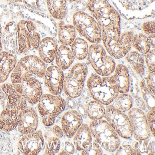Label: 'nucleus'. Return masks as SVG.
Segmentation results:
<instances>
[{"label": "nucleus", "mask_w": 155, "mask_h": 155, "mask_svg": "<svg viewBox=\"0 0 155 155\" xmlns=\"http://www.w3.org/2000/svg\"><path fill=\"white\" fill-rule=\"evenodd\" d=\"M140 92L146 107L149 110L155 109V95H153L146 86L145 79L142 78L139 82Z\"/></svg>", "instance_id": "2f4dec72"}, {"label": "nucleus", "mask_w": 155, "mask_h": 155, "mask_svg": "<svg viewBox=\"0 0 155 155\" xmlns=\"http://www.w3.org/2000/svg\"><path fill=\"white\" fill-rule=\"evenodd\" d=\"M16 56L8 51L0 52V84L7 81L17 65Z\"/></svg>", "instance_id": "412c9836"}, {"label": "nucleus", "mask_w": 155, "mask_h": 155, "mask_svg": "<svg viewBox=\"0 0 155 155\" xmlns=\"http://www.w3.org/2000/svg\"><path fill=\"white\" fill-rule=\"evenodd\" d=\"M104 117L120 137L124 139L130 138L132 137V127L129 119L123 111L112 105H108Z\"/></svg>", "instance_id": "f8f14e48"}, {"label": "nucleus", "mask_w": 155, "mask_h": 155, "mask_svg": "<svg viewBox=\"0 0 155 155\" xmlns=\"http://www.w3.org/2000/svg\"><path fill=\"white\" fill-rule=\"evenodd\" d=\"M110 78L117 88L119 93H127L129 91L130 79L127 68L122 64H118Z\"/></svg>", "instance_id": "aec40b11"}, {"label": "nucleus", "mask_w": 155, "mask_h": 155, "mask_svg": "<svg viewBox=\"0 0 155 155\" xmlns=\"http://www.w3.org/2000/svg\"><path fill=\"white\" fill-rule=\"evenodd\" d=\"M131 46L137 52L146 55L150 50V44L148 38L142 34L133 35L131 38Z\"/></svg>", "instance_id": "cd10ccee"}, {"label": "nucleus", "mask_w": 155, "mask_h": 155, "mask_svg": "<svg viewBox=\"0 0 155 155\" xmlns=\"http://www.w3.org/2000/svg\"><path fill=\"white\" fill-rule=\"evenodd\" d=\"M2 28L1 25L0 24V52L2 51Z\"/></svg>", "instance_id": "c03bdc74"}, {"label": "nucleus", "mask_w": 155, "mask_h": 155, "mask_svg": "<svg viewBox=\"0 0 155 155\" xmlns=\"http://www.w3.org/2000/svg\"><path fill=\"white\" fill-rule=\"evenodd\" d=\"M150 42V46L152 47V48H155V34L150 35L148 38Z\"/></svg>", "instance_id": "37998d69"}, {"label": "nucleus", "mask_w": 155, "mask_h": 155, "mask_svg": "<svg viewBox=\"0 0 155 155\" xmlns=\"http://www.w3.org/2000/svg\"><path fill=\"white\" fill-rule=\"evenodd\" d=\"M67 103L60 96L52 94L42 95L38 102V108L43 125L51 127L56 118L66 108Z\"/></svg>", "instance_id": "0eeeda50"}, {"label": "nucleus", "mask_w": 155, "mask_h": 155, "mask_svg": "<svg viewBox=\"0 0 155 155\" xmlns=\"http://www.w3.org/2000/svg\"><path fill=\"white\" fill-rule=\"evenodd\" d=\"M89 127L91 136L100 146L110 152L116 151L120 144V140L110 124L104 120H92Z\"/></svg>", "instance_id": "39448f33"}, {"label": "nucleus", "mask_w": 155, "mask_h": 155, "mask_svg": "<svg viewBox=\"0 0 155 155\" xmlns=\"http://www.w3.org/2000/svg\"><path fill=\"white\" fill-rule=\"evenodd\" d=\"M127 10L141 11L148 8L154 0H118Z\"/></svg>", "instance_id": "c756f323"}, {"label": "nucleus", "mask_w": 155, "mask_h": 155, "mask_svg": "<svg viewBox=\"0 0 155 155\" xmlns=\"http://www.w3.org/2000/svg\"><path fill=\"white\" fill-rule=\"evenodd\" d=\"M74 27L82 37L91 43L98 44L101 41V31L94 18L83 12L79 11L73 16Z\"/></svg>", "instance_id": "9d476101"}, {"label": "nucleus", "mask_w": 155, "mask_h": 155, "mask_svg": "<svg viewBox=\"0 0 155 155\" xmlns=\"http://www.w3.org/2000/svg\"><path fill=\"white\" fill-rule=\"evenodd\" d=\"M115 155H133V148L129 143L125 141L116 150Z\"/></svg>", "instance_id": "e433bc0d"}, {"label": "nucleus", "mask_w": 155, "mask_h": 155, "mask_svg": "<svg viewBox=\"0 0 155 155\" xmlns=\"http://www.w3.org/2000/svg\"><path fill=\"white\" fill-rule=\"evenodd\" d=\"M154 141H150L146 139L142 140L134 141L132 143V147L134 149L137 150L140 153V155L142 154L154 155Z\"/></svg>", "instance_id": "72a5a7b5"}, {"label": "nucleus", "mask_w": 155, "mask_h": 155, "mask_svg": "<svg viewBox=\"0 0 155 155\" xmlns=\"http://www.w3.org/2000/svg\"><path fill=\"white\" fill-rule=\"evenodd\" d=\"M113 101L114 103L112 106L122 111L130 110L133 105L132 96L127 93L118 94Z\"/></svg>", "instance_id": "7c9ffc66"}, {"label": "nucleus", "mask_w": 155, "mask_h": 155, "mask_svg": "<svg viewBox=\"0 0 155 155\" xmlns=\"http://www.w3.org/2000/svg\"><path fill=\"white\" fill-rule=\"evenodd\" d=\"M146 117L150 133L154 137L155 127V109L150 110L146 115Z\"/></svg>", "instance_id": "4c0bfd02"}, {"label": "nucleus", "mask_w": 155, "mask_h": 155, "mask_svg": "<svg viewBox=\"0 0 155 155\" xmlns=\"http://www.w3.org/2000/svg\"><path fill=\"white\" fill-rule=\"evenodd\" d=\"M125 56L134 72L139 76H142L145 73L144 60L140 53L137 51H129Z\"/></svg>", "instance_id": "a878e982"}, {"label": "nucleus", "mask_w": 155, "mask_h": 155, "mask_svg": "<svg viewBox=\"0 0 155 155\" xmlns=\"http://www.w3.org/2000/svg\"><path fill=\"white\" fill-rule=\"evenodd\" d=\"M35 24L28 20H21L17 26V45L13 54L26 53L31 48L38 49L40 35L36 31Z\"/></svg>", "instance_id": "423d86ee"}, {"label": "nucleus", "mask_w": 155, "mask_h": 155, "mask_svg": "<svg viewBox=\"0 0 155 155\" xmlns=\"http://www.w3.org/2000/svg\"><path fill=\"white\" fill-rule=\"evenodd\" d=\"M142 29L146 35L150 36L155 34V21H149L143 23Z\"/></svg>", "instance_id": "a19ab883"}, {"label": "nucleus", "mask_w": 155, "mask_h": 155, "mask_svg": "<svg viewBox=\"0 0 155 155\" xmlns=\"http://www.w3.org/2000/svg\"><path fill=\"white\" fill-rule=\"evenodd\" d=\"M38 123L36 110L32 107L27 106L21 116L18 126V131L23 135L32 133L37 130Z\"/></svg>", "instance_id": "a211bd4d"}, {"label": "nucleus", "mask_w": 155, "mask_h": 155, "mask_svg": "<svg viewBox=\"0 0 155 155\" xmlns=\"http://www.w3.org/2000/svg\"><path fill=\"white\" fill-rule=\"evenodd\" d=\"M74 55L71 49L61 45L58 48L55 57L56 66L62 70L69 68L74 60Z\"/></svg>", "instance_id": "5701e85b"}, {"label": "nucleus", "mask_w": 155, "mask_h": 155, "mask_svg": "<svg viewBox=\"0 0 155 155\" xmlns=\"http://www.w3.org/2000/svg\"><path fill=\"white\" fill-rule=\"evenodd\" d=\"M75 145L70 140H67L63 143L62 148L58 155H72L75 152Z\"/></svg>", "instance_id": "58836bf2"}, {"label": "nucleus", "mask_w": 155, "mask_h": 155, "mask_svg": "<svg viewBox=\"0 0 155 155\" xmlns=\"http://www.w3.org/2000/svg\"><path fill=\"white\" fill-rule=\"evenodd\" d=\"M128 117L132 130V136L137 140L147 139L150 135L146 114L140 109L133 108L129 110Z\"/></svg>", "instance_id": "ddd939ff"}, {"label": "nucleus", "mask_w": 155, "mask_h": 155, "mask_svg": "<svg viewBox=\"0 0 155 155\" xmlns=\"http://www.w3.org/2000/svg\"><path fill=\"white\" fill-rule=\"evenodd\" d=\"M47 8L54 18L63 19L67 16V0H47Z\"/></svg>", "instance_id": "393cba45"}, {"label": "nucleus", "mask_w": 155, "mask_h": 155, "mask_svg": "<svg viewBox=\"0 0 155 155\" xmlns=\"http://www.w3.org/2000/svg\"><path fill=\"white\" fill-rule=\"evenodd\" d=\"M87 8L96 19L101 33L114 32L120 36V16L107 0H88Z\"/></svg>", "instance_id": "f03ea898"}, {"label": "nucleus", "mask_w": 155, "mask_h": 155, "mask_svg": "<svg viewBox=\"0 0 155 155\" xmlns=\"http://www.w3.org/2000/svg\"><path fill=\"white\" fill-rule=\"evenodd\" d=\"M87 86L93 99L104 105H110L119 94L117 88L108 76L101 78L92 74L88 79Z\"/></svg>", "instance_id": "7ed1b4c3"}, {"label": "nucleus", "mask_w": 155, "mask_h": 155, "mask_svg": "<svg viewBox=\"0 0 155 155\" xmlns=\"http://www.w3.org/2000/svg\"><path fill=\"white\" fill-rule=\"evenodd\" d=\"M17 91L30 104L38 103L42 95L41 83L38 80L29 77L18 83H14Z\"/></svg>", "instance_id": "4468645a"}, {"label": "nucleus", "mask_w": 155, "mask_h": 155, "mask_svg": "<svg viewBox=\"0 0 155 155\" xmlns=\"http://www.w3.org/2000/svg\"><path fill=\"white\" fill-rule=\"evenodd\" d=\"M83 122L80 113L75 110L66 111L61 119V129L65 136L72 137Z\"/></svg>", "instance_id": "f3484780"}, {"label": "nucleus", "mask_w": 155, "mask_h": 155, "mask_svg": "<svg viewBox=\"0 0 155 155\" xmlns=\"http://www.w3.org/2000/svg\"><path fill=\"white\" fill-rule=\"evenodd\" d=\"M56 41L51 37H46L41 40L37 50L39 58L45 63H51L55 59L58 50Z\"/></svg>", "instance_id": "6ab92c4d"}, {"label": "nucleus", "mask_w": 155, "mask_h": 155, "mask_svg": "<svg viewBox=\"0 0 155 155\" xmlns=\"http://www.w3.org/2000/svg\"><path fill=\"white\" fill-rule=\"evenodd\" d=\"M103 154V151L99 143L97 141H91L89 146L86 149L81 150L82 155H101Z\"/></svg>", "instance_id": "f704fd0d"}, {"label": "nucleus", "mask_w": 155, "mask_h": 155, "mask_svg": "<svg viewBox=\"0 0 155 155\" xmlns=\"http://www.w3.org/2000/svg\"><path fill=\"white\" fill-rule=\"evenodd\" d=\"M71 50L74 57L79 60L85 59L88 53V44L81 38H76L71 45Z\"/></svg>", "instance_id": "bb28decb"}, {"label": "nucleus", "mask_w": 155, "mask_h": 155, "mask_svg": "<svg viewBox=\"0 0 155 155\" xmlns=\"http://www.w3.org/2000/svg\"><path fill=\"white\" fill-rule=\"evenodd\" d=\"M3 98H4V93L0 87V99H2Z\"/></svg>", "instance_id": "a18cd8bd"}, {"label": "nucleus", "mask_w": 155, "mask_h": 155, "mask_svg": "<svg viewBox=\"0 0 155 155\" xmlns=\"http://www.w3.org/2000/svg\"><path fill=\"white\" fill-rule=\"evenodd\" d=\"M91 136L89 127L87 124H81L73 138V143L76 149L81 151L87 149L92 141Z\"/></svg>", "instance_id": "4be33fe9"}, {"label": "nucleus", "mask_w": 155, "mask_h": 155, "mask_svg": "<svg viewBox=\"0 0 155 155\" xmlns=\"http://www.w3.org/2000/svg\"><path fill=\"white\" fill-rule=\"evenodd\" d=\"M88 60L97 75L107 77L114 72L116 63L112 57L107 55L101 45L93 44L89 48Z\"/></svg>", "instance_id": "9b49d317"}, {"label": "nucleus", "mask_w": 155, "mask_h": 155, "mask_svg": "<svg viewBox=\"0 0 155 155\" xmlns=\"http://www.w3.org/2000/svg\"><path fill=\"white\" fill-rule=\"evenodd\" d=\"M77 30L74 26L65 24L60 21L58 29V38L62 45L68 46L71 45L77 37Z\"/></svg>", "instance_id": "b1692460"}, {"label": "nucleus", "mask_w": 155, "mask_h": 155, "mask_svg": "<svg viewBox=\"0 0 155 155\" xmlns=\"http://www.w3.org/2000/svg\"><path fill=\"white\" fill-rule=\"evenodd\" d=\"M133 33L128 31L120 36L114 32L101 33V40L108 53L116 59L125 57L131 48V40Z\"/></svg>", "instance_id": "6e6552de"}, {"label": "nucleus", "mask_w": 155, "mask_h": 155, "mask_svg": "<svg viewBox=\"0 0 155 155\" xmlns=\"http://www.w3.org/2000/svg\"><path fill=\"white\" fill-rule=\"evenodd\" d=\"M86 111L90 119L97 120L102 119L104 117L106 109L104 105L97 101L93 100L88 103Z\"/></svg>", "instance_id": "c85d7f7f"}, {"label": "nucleus", "mask_w": 155, "mask_h": 155, "mask_svg": "<svg viewBox=\"0 0 155 155\" xmlns=\"http://www.w3.org/2000/svg\"><path fill=\"white\" fill-rule=\"evenodd\" d=\"M155 72L148 73L145 79L147 87L154 95H155Z\"/></svg>", "instance_id": "ea45409f"}, {"label": "nucleus", "mask_w": 155, "mask_h": 155, "mask_svg": "<svg viewBox=\"0 0 155 155\" xmlns=\"http://www.w3.org/2000/svg\"><path fill=\"white\" fill-rule=\"evenodd\" d=\"M68 1L69 2H74L77 1L78 0H68Z\"/></svg>", "instance_id": "49530a36"}, {"label": "nucleus", "mask_w": 155, "mask_h": 155, "mask_svg": "<svg viewBox=\"0 0 155 155\" xmlns=\"http://www.w3.org/2000/svg\"><path fill=\"white\" fill-rule=\"evenodd\" d=\"M87 73V66L85 63H76L71 68L64 79L63 91L67 96L75 98L82 94Z\"/></svg>", "instance_id": "1a4fd4ad"}, {"label": "nucleus", "mask_w": 155, "mask_h": 155, "mask_svg": "<svg viewBox=\"0 0 155 155\" xmlns=\"http://www.w3.org/2000/svg\"><path fill=\"white\" fill-rule=\"evenodd\" d=\"M44 139L41 130L24 134L18 142V150L21 154L36 155L44 147Z\"/></svg>", "instance_id": "2eb2a0df"}, {"label": "nucleus", "mask_w": 155, "mask_h": 155, "mask_svg": "<svg viewBox=\"0 0 155 155\" xmlns=\"http://www.w3.org/2000/svg\"><path fill=\"white\" fill-rule=\"evenodd\" d=\"M145 61L147 67L148 73L155 72V48L151 49L146 54Z\"/></svg>", "instance_id": "c9c22d12"}, {"label": "nucleus", "mask_w": 155, "mask_h": 155, "mask_svg": "<svg viewBox=\"0 0 155 155\" xmlns=\"http://www.w3.org/2000/svg\"><path fill=\"white\" fill-rule=\"evenodd\" d=\"M50 131L51 132L52 135L59 138H61L64 134L62 129L58 125H54L52 126L50 129Z\"/></svg>", "instance_id": "79ce46f5"}, {"label": "nucleus", "mask_w": 155, "mask_h": 155, "mask_svg": "<svg viewBox=\"0 0 155 155\" xmlns=\"http://www.w3.org/2000/svg\"><path fill=\"white\" fill-rule=\"evenodd\" d=\"M50 133H51V132H50ZM45 137L47 138V141L45 144L44 155H55L58 154L60 150L61 144L59 138L52 134V136L50 135L49 136L48 135V137L45 136Z\"/></svg>", "instance_id": "473e14b6"}, {"label": "nucleus", "mask_w": 155, "mask_h": 155, "mask_svg": "<svg viewBox=\"0 0 155 155\" xmlns=\"http://www.w3.org/2000/svg\"><path fill=\"white\" fill-rule=\"evenodd\" d=\"M7 102L0 114V130L10 131L18 127L27 101L17 91L14 83H4L0 86Z\"/></svg>", "instance_id": "f257e3e1"}, {"label": "nucleus", "mask_w": 155, "mask_h": 155, "mask_svg": "<svg viewBox=\"0 0 155 155\" xmlns=\"http://www.w3.org/2000/svg\"><path fill=\"white\" fill-rule=\"evenodd\" d=\"M45 86L51 94L58 96L63 91L64 73L57 66H51L47 68L44 77Z\"/></svg>", "instance_id": "dca6fc26"}, {"label": "nucleus", "mask_w": 155, "mask_h": 155, "mask_svg": "<svg viewBox=\"0 0 155 155\" xmlns=\"http://www.w3.org/2000/svg\"><path fill=\"white\" fill-rule=\"evenodd\" d=\"M47 69L46 63L38 56L28 55L17 62L11 74L12 83H18L27 78L35 75L42 78Z\"/></svg>", "instance_id": "20e7f679"}]
</instances>
